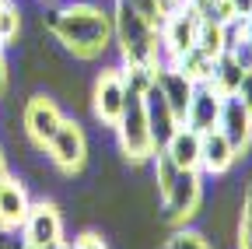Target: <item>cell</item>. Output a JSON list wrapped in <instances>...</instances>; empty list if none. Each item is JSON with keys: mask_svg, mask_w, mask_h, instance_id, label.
Here are the masks:
<instances>
[{"mask_svg": "<svg viewBox=\"0 0 252 249\" xmlns=\"http://www.w3.org/2000/svg\"><path fill=\"white\" fill-rule=\"evenodd\" d=\"M200 197H203L200 169L179 172L175 182L168 186V193L161 197V221H165V225H182V221H189V217H196Z\"/></svg>", "mask_w": 252, "mask_h": 249, "instance_id": "cell-4", "label": "cell"}, {"mask_svg": "<svg viewBox=\"0 0 252 249\" xmlns=\"http://www.w3.org/2000/svg\"><path fill=\"white\" fill-rule=\"evenodd\" d=\"M7 179V158H4V151H0V182Z\"/></svg>", "mask_w": 252, "mask_h": 249, "instance_id": "cell-26", "label": "cell"}, {"mask_svg": "<svg viewBox=\"0 0 252 249\" xmlns=\"http://www.w3.org/2000/svg\"><path fill=\"white\" fill-rule=\"evenodd\" d=\"M154 84H158V91L165 95V102L172 106V112H175L179 123H182L186 112H189V99H193V84H196V81H189V77L172 64V67H158V71H154Z\"/></svg>", "mask_w": 252, "mask_h": 249, "instance_id": "cell-12", "label": "cell"}, {"mask_svg": "<svg viewBox=\"0 0 252 249\" xmlns=\"http://www.w3.org/2000/svg\"><path fill=\"white\" fill-rule=\"evenodd\" d=\"M14 249H35V246H28V242L21 239V242H14Z\"/></svg>", "mask_w": 252, "mask_h": 249, "instance_id": "cell-28", "label": "cell"}, {"mask_svg": "<svg viewBox=\"0 0 252 249\" xmlns=\"http://www.w3.org/2000/svg\"><path fill=\"white\" fill-rule=\"evenodd\" d=\"M74 249H109V246H105V239H98V235H91V232H88V235L77 239Z\"/></svg>", "mask_w": 252, "mask_h": 249, "instance_id": "cell-24", "label": "cell"}, {"mask_svg": "<svg viewBox=\"0 0 252 249\" xmlns=\"http://www.w3.org/2000/svg\"><path fill=\"white\" fill-rule=\"evenodd\" d=\"M235 99L249 109V116H252V67L242 74V81H238V88H235Z\"/></svg>", "mask_w": 252, "mask_h": 249, "instance_id": "cell-23", "label": "cell"}, {"mask_svg": "<svg viewBox=\"0 0 252 249\" xmlns=\"http://www.w3.org/2000/svg\"><path fill=\"white\" fill-rule=\"evenodd\" d=\"M0 4H4V0H0Z\"/></svg>", "mask_w": 252, "mask_h": 249, "instance_id": "cell-29", "label": "cell"}, {"mask_svg": "<svg viewBox=\"0 0 252 249\" xmlns=\"http://www.w3.org/2000/svg\"><path fill=\"white\" fill-rule=\"evenodd\" d=\"M0 228H4V225H0Z\"/></svg>", "mask_w": 252, "mask_h": 249, "instance_id": "cell-30", "label": "cell"}, {"mask_svg": "<svg viewBox=\"0 0 252 249\" xmlns=\"http://www.w3.org/2000/svg\"><path fill=\"white\" fill-rule=\"evenodd\" d=\"M238 158V151L231 147V141L220 134L217 127L200 134V169H207L210 176H220V172H228Z\"/></svg>", "mask_w": 252, "mask_h": 249, "instance_id": "cell-13", "label": "cell"}, {"mask_svg": "<svg viewBox=\"0 0 252 249\" xmlns=\"http://www.w3.org/2000/svg\"><path fill=\"white\" fill-rule=\"evenodd\" d=\"M112 36L119 39V53H123L126 64H137V67H158L161 64V32L130 0H116Z\"/></svg>", "mask_w": 252, "mask_h": 249, "instance_id": "cell-2", "label": "cell"}, {"mask_svg": "<svg viewBox=\"0 0 252 249\" xmlns=\"http://www.w3.org/2000/svg\"><path fill=\"white\" fill-rule=\"evenodd\" d=\"M46 32L81 60L102 56L112 42V14L102 4L70 0L63 7H53L46 14Z\"/></svg>", "mask_w": 252, "mask_h": 249, "instance_id": "cell-1", "label": "cell"}, {"mask_svg": "<svg viewBox=\"0 0 252 249\" xmlns=\"http://www.w3.org/2000/svg\"><path fill=\"white\" fill-rule=\"evenodd\" d=\"M18 32H21V11H18V4L4 0V4H0V46L18 39Z\"/></svg>", "mask_w": 252, "mask_h": 249, "instance_id": "cell-20", "label": "cell"}, {"mask_svg": "<svg viewBox=\"0 0 252 249\" xmlns=\"http://www.w3.org/2000/svg\"><path fill=\"white\" fill-rule=\"evenodd\" d=\"M168 158L175 162V169H200V134L189 130L186 123H179V130L168 137V144L161 147Z\"/></svg>", "mask_w": 252, "mask_h": 249, "instance_id": "cell-14", "label": "cell"}, {"mask_svg": "<svg viewBox=\"0 0 252 249\" xmlns=\"http://www.w3.org/2000/svg\"><path fill=\"white\" fill-rule=\"evenodd\" d=\"M25 134L35 141V144H49V137L56 134V127L63 123V112L56 109V102L49 99V95H35V99H28V106H25Z\"/></svg>", "mask_w": 252, "mask_h": 249, "instance_id": "cell-10", "label": "cell"}, {"mask_svg": "<svg viewBox=\"0 0 252 249\" xmlns=\"http://www.w3.org/2000/svg\"><path fill=\"white\" fill-rule=\"evenodd\" d=\"M196 49L210 60H217L224 53V36H220V25L217 21H200V32H196Z\"/></svg>", "mask_w": 252, "mask_h": 249, "instance_id": "cell-18", "label": "cell"}, {"mask_svg": "<svg viewBox=\"0 0 252 249\" xmlns=\"http://www.w3.org/2000/svg\"><path fill=\"white\" fill-rule=\"evenodd\" d=\"M151 158H154V186H158V193L165 197V193H168V186L175 182V176H179L182 169H175V162L168 158L165 151H154Z\"/></svg>", "mask_w": 252, "mask_h": 249, "instance_id": "cell-19", "label": "cell"}, {"mask_svg": "<svg viewBox=\"0 0 252 249\" xmlns=\"http://www.w3.org/2000/svg\"><path fill=\"white\" fill-rule=\"evenodd\" d=\"M21 228H25V242H28V246L42 249L46 242L63 239V217H60V211H56L53 204L42 200V204H32V207H28Z\"/></svg>", "mask_w": 252, "mask_h": 249, "instance_id": "cell-9", "label": "cell"}, {"mask_svg": "<svg viewBox=\"0 0 252 249\" xmlns=\"http://www.w3.org/2000/svg\"><path fill=\"white\" fill-rule=\"evenodd\" d=\"M235 232H238V249H252V200H242V211L235 217Z\"/></svg>", "mask_w": 252, "mask_h": 249, "instance_id": "cell-22", "label": "cell"}, {"mask_svg": "<svg viewBox=\"0 0 252 249\" xmlns=\"http://www.w3.org/2000/svg\"><path fill=\"white\" fill-rule=\"evenodd\" d=\"M46 147H49V162L60 165V169H67V172H77L88 162V141H84V130H81L77 119L63 116V123L56 127V134L49 137Z\"/></svg>", "mask_w": 252, "mask_h": 249, "instance_id": "cell-5", "label": "cell"}, {"mask_svg": "<svg viewBox=\"0 0 252 249\" xmlns=\"http://www.w3.org/2000/svg\"><path fill=\"white\" fill-rule=\"evenodd\" d=\"M116 134H119V147L130 162H147L154 154L151 144V130H147V112H144V95L126 88V106L116 119Z\"/></svg>", "mask_w": 252, "mask_h": 249, "instance_id": "cell-3", "label": "cell"}, {"mask_svg": "<svg viewBox=\"0 0 252 249\" xmlns=\"http://www.w3.org/2000/svg\"><path fill=\"white\" fill-rule=\"evenodd\" d=\"M42 249H70V246H67V242H63V239H56V242H46Z\"/></svg>", "mask_w": 252, "mask_h": 249, "instance_id": "cell-27", "label": "cell"}, {"mask_svg": "<svg viewBox=\"0 0 252 249\" xmlns=\"http://www.w3.org/2000/svg\"><path fill=\"white\" fill-rule=\"evenodd\" d=\"M32 200H28V190L18 182V179H4L0 182V225L4 228H14L25 221V214H28Z\"/></svg>", "mask_w": 252, "mask_h": 249, "instance_id": "cell-15", "label": "cell"}, {"mask_svg": "<svg viewBox=\"0 0 252 249\" xmlns=\"http://www.w3.org/2000/svg\"><path fill=\"white\" fill-rule=\"evenodd\" d=\"M4 81H7V64H4V46H0V88H4Z\"/></svg>", "mask_w": 252, "mask_h": 249, "instance_id": "cell-25", "label": "cell"}, {"mask_svg": "<svg viewBox=\"0 0 252 249\" xmlns=\"http://www.w3.org/2000/svg\"><path fill=\"white\" fill-rule=\"evenodd\" d=\"M217 130L231 141L235 151H249V147H252V116H249V109H245L235 95H224V102H220Z\"/></svg>", "mask_w": 252, "mask_h": 249, "instance_id": "cell-11", "label": "cell"}, {"mask_svg": "<svg viewBox=\"0 0 252 249\" xmlns=\"http://www.w3.org/2000/svg\"><path fill=\"white\" fill-rule=\"evenodd\" d=\"M161 249H214V246L207 242L203 232H172L161 242Z\"/></svg>", "mask_w": 252, "mask_h": 249, "instance_id": "cell-21", "label": "cell"}, {"mask_svg": "<svg viewBox=\"0 0 252 249\" xmlns=\"http://www.w3.org/2000/svg\"><path fill=\"white\" fill-rule=\"evenodd\" d=\"M144 112H147V130H151V144L154 151H161L168 144V137L179 130V116L172 112V106L165 102V95L158 91V84H151L144 91Z\"/></svg>", "mask_w": 252, "mask_h": 249, "instance_id": "cell-8", "label": "cell"}, {"mask_svg": "<svg viewBox=\"0 0 252 249\" xmlns=\"http://www.w3.org/2000/svg\"><path fill=\"white\" fill-rule=\"evenodd\" d=\"M242 74H245V67L238 64V60H235L231 53H220V56L214 60V67H210V77H207V81L220 91V95H235V88H238Z\"/></svg>", "mask_w": 252, "mask_h": 249, "instance_id": "cell-16", "label": "cell"}, {"mask_svg": "<svg viewBox=\"0 0 252 249\" xmlns=\"http://www.w3.org/2000/svg\"><path fill=\"white\" fill-rule=\"evenodd\" d=\"M126 106V81H123V71H105L98 81H94V91H91V109L105 127H116V119Z\"/></svg>", "mask_w": 252, "mask_h": 249, "instance_id": "cell-6", "label": "cell"}, {"mask_svg": "<svg viewBox=\"0 0 252 249\" xmlns=\"http://www.w3.org/2000/svg\"><path fill=\"white\" fill-rule=\"evenodd\" d=\"M220 102L224 95L210 84V81H196L193 84V99H189V112H186V127L196 130V134H207L217 127V116H220Z\"/></svg>", "mask_w": 252, "mask_h": 249, "instance_id": "cell-7", "label": "cell"}, {"mask_svg": "<svg viewBox=\"0 0 252 249\" xmlns=\"http://www.w3.org/2000/svg\"><path fill=\"white\" fill-rule=\"evenodd\" d=\"M175 67H179L189 81H207V77H210V67H214V60L203 56L200 49H189V53H182V56L175 60Z\"/></svg>", "mask_w": 252, "mask_h": 249, "instance_id": "cell-17", "label": "cell"}]
</instances>
